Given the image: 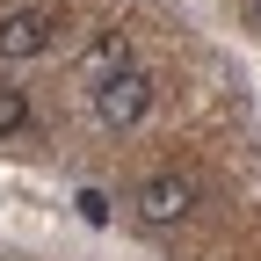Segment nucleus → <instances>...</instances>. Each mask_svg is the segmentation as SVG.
<instances>
[{
    "label": "nucleus",
    "mask_w": 261,
    "mask_h": 261,
    "mask_svg": "<svg viewBox=\"0 0 261 261\" xmlns=\"http://www.w3.org/2000/svg\"><path fill=\"white\" fill-rule=\"evenodd\" d=\"M196 203H203V189H196L189 167H160V174H145L138 189H130V218H138L145 232H174V225H189Z\"/></svg>",
    "instance_id": "f257e3e1"
},
{
    "label": "nucleus",
    "mask_w": 261,
    "mask_h": 261,
    "mask_svg": "<svg viewBox=\"0 0 261 261\" xmlns=\"http://www.w3.org/2000/svg\"><path fill=\"white\" fill-rule=\"evenodd\" d=\"M254 15H261V0H254Z\"/></svg>",
    "instance_id": "0eeeda50"
},
{
    "label": "nucleus",
    "mask_w": 261,
    "mask_h": 261,
    "mask_svg": "<svg viewBox=\"0 0 261 261\" xmlns=\"http://www.w3.org/2000/svg\"><path fill=\"white\" fill-rule=\"evenodd\" d=\"M123 65H130V37H123V29H102V37L80 51V87H102V80H116Z\"/></svg>",
    "instance_id": "20e7f679"
},
{
    "label": "nucleus",
    "mask_w": 261,
    "mask_h": 261,
    "mask_svg": "<svg viewBox=\"0 0 261 261\" xmlns=\"http://www.w3.org/2000/svg\"><path fill=\"white\" fill-rule=\"evenodd\" d=\"M80 218L102 225V218H109V196H102V189H80Z\"/></svg>",
    "instance_id": "423d86ee"
},
{
    "label": "nucleus",
    "mask_w": 261,
    "mask_h": 261,
    "mask_svg": "<svg viewBox=\"0 0 261 261\" xmlns=\"http://www.w3.org/2000/svg\"><path fill=\"white\" fill-rule=\"evenodd\" d=\"M51 44H58V15L51 8H8V15H0V58H8V65L44 58Z\"/></svg>",
    "instance_id": "7ed1b4c3"
},
{
    "label": "nucleus",
    "mask_w": 261,
    "mask_h": 261,
    "mask_svg": "<svg viewBox=\"0 0 261 261\" xmlns=\"http://www.w3.org/2000/svg\"><path fill=\"white\" fill-rule=\"evenodd\" d=\"M15 130H29V102L22 87H0V138H15Z\"/></svg>",
    "instance_id": "39448f33"
},
{
    "label": "nucleus",
    "mask_w": 261,
    "mask_h": 261,
    "mask_svg": "<svg viewBox=\"0 0 261 261\" xmlns=\"http://www.w3.org/2000/svg\"><path fill=\"white\" fill-rule=\"evenodd\" d=\"M152 73H138V65H123L116 80H102V87H87V102H94V123L102 130H130L145 109H152Z\"/></svg>",
    "instance_id": "f03ea898"
}]
</instances>
